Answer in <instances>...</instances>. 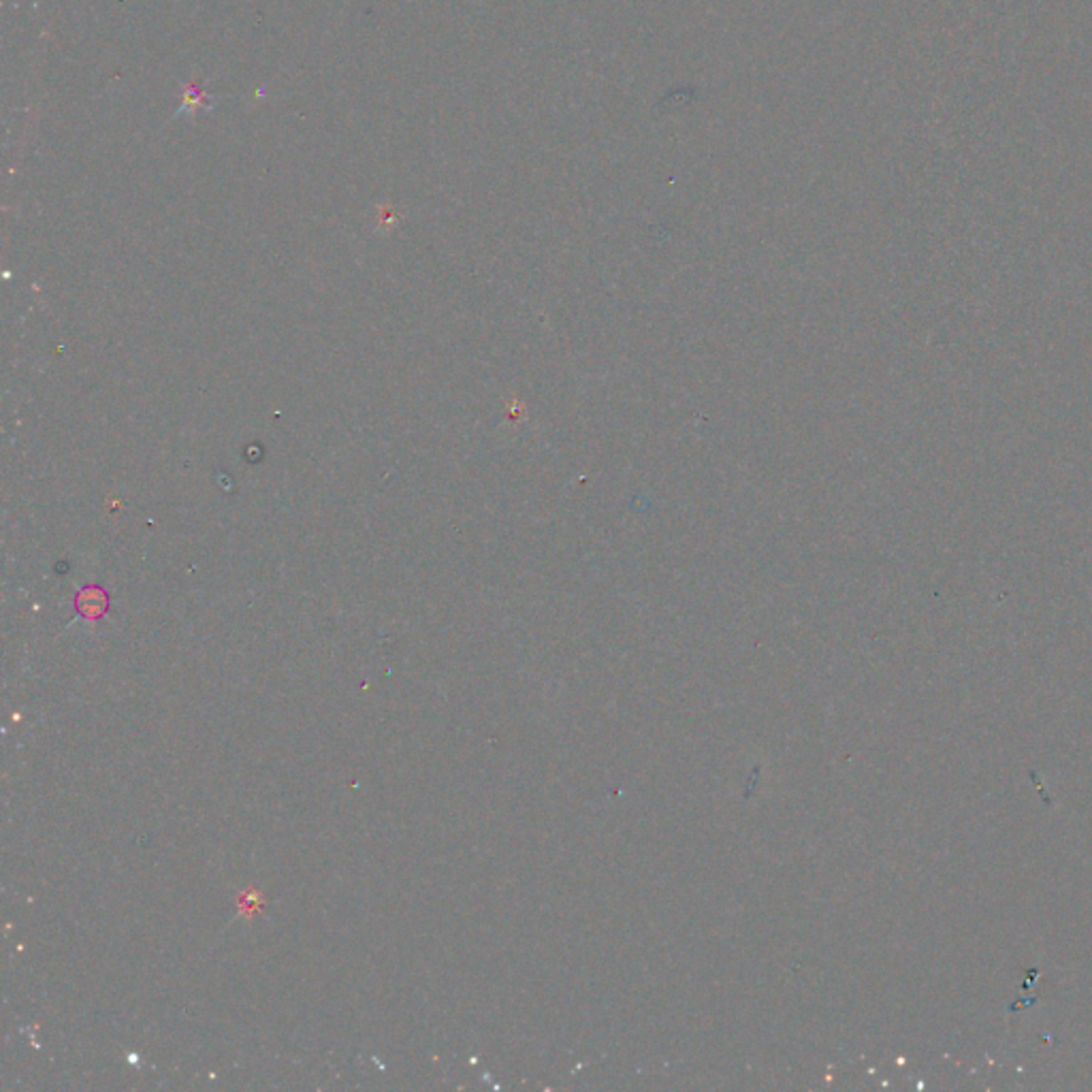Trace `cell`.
Returning <instances> with one entry per match:
<instances>
[{"label":"cell","mask_w":1092,"mask_h":1092,"mask_svg":"<svg viewBox=\"0 0 1092 1092\" xmlns=\"http://www.w3.org/2000/svg\"><path fill=\"white\" fill-rule=\"evenodd\" d=\"M213 107H216V103H213V101L207 97L205 90H203V84H201V78H197V80H193V82L184 84V90H182V105H180V109L176 111V117H180V115H188L190 120H195L199 109H207V111H209V109H213Z\"/></svg>","instance_id":"1"}]
</instances>
